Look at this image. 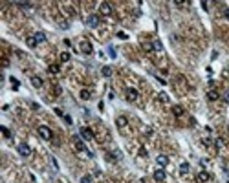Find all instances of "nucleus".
Listing matches in <instances>:
<instances>
[{"label": "nucleus", "mask_w": 229, "mask_h": 183, "mask_svg": "<svg viewBox=\"0 0 229 183\" xmlns=\"http://www.w3.org/2000/svg\"><path fill=\"white\" fill-rule=\"evenodd\" d=\"M79 50H81V53H84V55H92V53H94V46H92V42H88V40H81Z\"/></svg>", "instance_id": "1"}, {"label": "nucleus", "mask_w": 229, "mask_h": 183, "mask_svg": "<svg viewBox=\"0 0 229 183\" xmlns=\"http://www.w3.org/2000/svg\"><path fill=\"white\" fill-rule=\"evenodd\" d=\"M37 132H39V136H40L42 139H51V137H53V132L50 130L48 126H44V125H40V126L37 128Z\"/></svg>", "instance_id": "2"}, {"label": "nucleus", "mask_w": 229, "mask_h": 183, "mask_svg": "<svg viewBox=\"0 0 229 183\" xmlns=\"http://www.w3.org/2000/svg\"><path fill=\"white\" fill-rule=\"evenodd\" d=\"M73 147L79 150V152H88L86 150V145H84V139L79 137V136H73Z\"/></svg>", "instance_id": "3"}, {"label": "nucleus", "mask_w": 229, "mask_h": 183, "mask_svg": "<svg viewBox=\"0 0 229 183\" xmlns=\"http://www.w3.org/2000/svg\"><path fill=\"white\" fill-rule=\"evenodd\" d=\"M17 150H18V154L22 156V157H28V156L31 154V148H29V145H26V143H20V145L17 147Z\"/></svg>", "instance_id": "4"}, {"label": "nucleus", "mask_w": 229, "mask_h": 183, "mask_svg": "<svg viewBox=\"0 0 229 183\" xmlns=\"http://www.w3.org/2000/svg\"><path fill=\"white\" fill-rule=\"evenodd\" d=\"M86 26L97 28V26H99V17H97V15H88V17H86Z\"/></svg>", "instance_id": "5"}, {"label": "nucleus", "mask_w": 229, "mask_h": 183, "mask_svg": "<svg viewBox=\"0 0 229 183\" xmlns=\"http://www.w3.org/2000/svg\"><path fill=\"white\" fill-rule=\"evenodd\" d=\"M99 11H101L103 15H112V4H110V2H101Z\"/></svg>", "instance_id": "6"}, {"label": "nucleus", "mask_w": 229, "mask_h": 183, "mask_svg": "<svg viewBox=\"0 0 229 183\" xmlns=\"http://www.w3.org/2000/svg\"><path fill=\"white\" fill-rule=\"evenodd\" d=\"M79 132H81V137H83V139H86V141H90V139H94V132L90 130V128H84V126H83Z\"/></svg>", "instance_id": "7"}, {"label": "nucleus", "mask_w": 229, "mask_h": 183, "mask_svg": "<svg viewBox=\"0 0 229 183\" xmlns=\"http://www.w3.org/2000/svg\"><path fill=\"white\" fill-rule=\"evenodd\" d=\"M154 181L156 183H163V181H165V170H163V168H158L154 172Z\"/></svg>", "instance_id": "8"}, {"label": "nucleus", "mask_w": 229, "mask_h": 183, "mask_svg": "<svg viewBox=\"0 0 229 183\" xmlns=\"http://www.w3.org/2000/svg\"><path fill=\"white\" fill-rule=\"evenodd\" d=\"M138 90H134V88H128L127 90V101H130V103H134L136 99H138Z\"/></svg>", "instance_id": "9"}, {"label": "nucleus", "mask_w": 229, "mask_h": 183, "mask_svg": "<svg viewBox=\"0 0 229 183\" xmlns=\"http://www.w3.org/2000/svg\"><path fill=\"white\" fill-rule=\"evenodd\" d=\"M207 99H209V101H218V99H220V93H218L214 88H211L209 92H207Z\"/></svg>", "instance_id": "10"}, {"label": "nucleus", "mask_w": 229, "mask_h": 183, "mask_svg": "<svg viewBox=\"0 0 229 183\" xmlns=\"http://www.w3.org/2000/svg\"><path fill=\"white\" fill-rule=\"evenodd\" d=\"M31 84H33L35 88H42V86H44V81H42L39 75H33V77H31Z\"/></svg>", "instance_id": "11"}, {"label": "nucleus", "mask_w": 229, "mask_h": 183, "mask_svg": "<svg viewBox=\"0 0 229 183\" xmlns=\"http://www.w3.org/2000/svg\"><path fill=\"white\" fill-rule=\"evenodd\" d=\"M116 125H117L119 128H125V126L128 125V119H127V117H125V115H119V117H117V119H116Z\"/></svg>", "instance_id": "12"}, {"label": "nucleus", "mask_w": 229, "mask_h": 183, "mask_svg": "<svg viewBox=\"0 0 229 183\" xmlns=\"http://www.w3.org/2000/svg\"><path fill=\"white\" fill-rule=\"evenodd\" d=\"M156 161H158V165H159V167H167V165H169V157H167V156H163V154H159V156L156 157Z\"/></svg>", "instance_id": "13"}, {"label": "nucleus", "mask_w": 229, "mask_h": 183, "mask_svg": "<svg viewBox=\"0 0 229 183\" xmlns=\"http://www.w3.org/2000/svg\"><path fill=\"white\" fill-rule=\"evenodd\" d=\"M209 172H205V170H202L200 174H198V181H202V183H205V181H209Z\"/></svg>", "instance_id": "14"}, {"label": "nucleus", "mask_w": 229, "mask_h": 183, "mask_svg": "<svg viewBox=\"0 0 229 183\" xmlns=\"http://www.w3.org/2000/svg\"><path fill=\"white\" fill-rule=\"evenodd\" d=\"M33 37H35V40L39 42V44H40V42H44V40H46V35L42 33V31H37V33H35Z\"/></svg>", "instance_id": "15"}, {"label": "nucleus", "mask_w": 229, "mask_h": 183, "mask_svg": "<svg viewBox=\"0 0 229 183\" xmlns=\"http://www.w3.org/2000/svg\"><path fill=\"white\" fill-rule=\"evenodd\" d=\"M79 97H81L83 101H88V99L92 97V95H90V92H88V90H81V93H79Z\"/></svg>", "instance_id": "16"}, {"label": "nucleus", "mask_w": 229, "mask_h": 183, "mask_svg": "<svg viewBox=\"0 0 229 183\" xmlns=\"http://www.w3.org/2000/svg\"><path fill=\"white\" fill-rule=\"evenodd\" d=\"M172 114L176 117H180V115H183V108L181 106H172Z\"/></svg>", "instance_id": "17"}, {"label": "nucleus", "mask_w": 229, "mask_h": 183, "mask_svg": "<svg viewBox=\"0 0 229 183\" xmlns=\"http://www.w3.org/2000/svg\"><path fill=\"white\" fill-rule=\"evenodd\" d=\"M101 73L105 75V77H110V75H112V68H110V66H103Z\"/></svg>", "instance_id": "18"}, {"label": "nucleus", "mask_w": 229, "mask_h": 183, "mask_svg": "<svg viewBox=\"0 0 229 183\" xmlns=\"http://www.w3.org/2000/svg\"><path fill=\"white\" fill-rule=\"evenodd\" d=\"M26 42H28V46H29V48H35V46L39 44V42L35 40V37H28V40H26Z\"/></svg>", "instance_id": "19"}, {"label": "nucleus", "mask_w": 229, "mask_h": 183, "mask_svg": "<svg viewBox=\"0 0 229 183\" xmlns=\"http://www.w3.org/2000/svg\"><path fill=\"white\" fill-rule=\"evenodd\" d=\"M158 99H159L161 103H167V101H169V95H167L165 92H159V93H158Z\"/></svg>", "instance_id": "20"}, {"label": "nucleus", "mask_w": 229, "mask_h": 183, "mask_svg": "<svg viewBox=\"0 0 229 183\" xmlns=\"http://www.w3.org/2000/svg\"><path fill=\"white\" fill-rule=\"evenodd\" d=\"M50 71H51V73H53V75H57V73H59V71H61V68H59V66H57V64H50Z\"/></svg>", "instance_id": "21"}, {"label": "nucleus", "mask_w": 229, "mask_h": 183, "mask_svg": "<svg viewBox=\"0 0 229 183\" xmlns=\"http://www.w3.org/2000/svg\"><path fill=\"white\" fill-rule=\"evenodd\" d=\"M180 172H181V174H187V172H189V163H181L180 165Z\"/></svg>", "instance_id": "22"}, {"label": "nucleus", "mask_w": 229, "mask_h": 183, "mask_svg": "<svg viewBox=\"0 0 229 183\" xmlns=\"http://www.w3.org/2000/svg\"><path fill=\"white\" fill-rule=\"evenodd\" d=\"M152 48H154L156 51H161V50H163V46H161L159 40H154V42H152Z\"/></svg>", "instance_id": "23"}, {"label": "nucleus", "mask_w": 229, "mask_h": 183, "mask_svg": "<svg viewBox=\"0 0 229 183\" xmlns=\"http://www.w3.org/2000/svg\"><path fill=\"white\" fill-rule=\"evenodd\" d=\"M61 61H62V62H68V61H70V53H68V51H62V53H61Z\"/></svg>", "instance_id": "24"}, {"label": "nucleus", "mask_w": 229, "mask_h": 183, "mask_svg": "<svg viewBox=\"0 0 229 183\" xmlns=\"http://www.w3.org/2000/svg\"><path fill=\"white\" fill-rule=\"evenodd\" d=\"M15 6H20V7H24V9H28V7H33L29 2H15Z\"/></svg>", "instance_id": "25"}, {"label": "nucleus", "mask_w": 229, "mask_h": 183, "mask_svg": "<svg viewBox=\"0 0 229 183\" xmlns=\"http://www.w3.org/2000/svg\"><path fill=\"white\" fill-rule=\"evenodd\" d=\"M81 183H92V176H90V174L83 176V178H81Z\"/></svg>", "instance_id": "26"}, {"label": "nucleus", "mask_w": 229, "mask_h": 183, "mask_svg": "<svg viewBox=\"0 0 229 183\" xmlns=\"http://www.w3.org/2000/svg\"><path fill=\"white\" fill-rule=\"evenodd\" d=\"M0 130H2V134H4L6 137H11V132H9V130H7L6 126H2V128H0Z\"/></svg>", "instance_id": "27"}, {"label": "nucleus", "mask_w": 229, "mask_h": 183, "mask_svg": "<svg viewBox=\"0 0 229 183\" xmlns=\"http://www.w3.org/2000/svg\"><path fill=\"white\" fill-rule=\"evenodd\" d=\"M117 37L121 39V40H127V39H128V35L125 33V31H119V33H117Z\"/></svg>", "instance_id": "28"}, {"label": "nucleus", "mask_w": 229, "mask_h": 183, "mask_svg": "<svg viewBox=\"0 0 229 183\" xmlns=\"http://www.w3.org/2000/svg\"><path fill=\"white\" fill-rule=\"evenodd\" d=\"M139 156H141V157H145V156H147V150H145L143 147H141V148H139Z\"/></svg>", "instance_id": "29"}, {"label": "nucleus", "mask_w": 229, "mask_h": 183, "mask_svg": "<svg viewBox=\"0 0 229 183\" xmlns=\"http://www.w3.org/2000/svg\"><path fill=\"white\" fill-rule=\"evenodd\" d=\"M224 101H225V103H227V104H229V90H227V92H225V93H224Z\"/></svg>", "instance_id": "30"}, {"label": "nucleus", "mask_w": 229, "mask_h": 183, "mask_svg": "<svg viewBox=\"0 0 229 183\" xmlns=\"http://www.w3.org/2000/svg\"><path fill=\"white\" fill-rule=\"evenodd\" d=\"M64 121H66L68 125H72V117H70V115H64Z\"/></svg>", "instance_id": "31"}, {"label": "nucleus", "mask_w": 229, "mask_h": 183, "mask_svg": "<svg viewBox=\"0 0 229 183\" xmlns=\"http://www.w3.org/2000/svg\"><path fill=\"white\" fill-rule=\"evenodd\" d=\"M110 57H112V59H116V51H114V48H110Z\"/></svg>", "instance_id": "32"}, {"label": "nucleus", "mask_w": 229, "mask_h": 183, "mask_svg": "<svg viewBox=\"0 0 229 183\" xmlns=\"http://www.w3.org/2000/svg\"><path fill=\"white\" fill-rule=\"evenodd\" d=\"M225 17H227V18H229V11H225Z\"/></svg>", "instance_id": "33"}]
</instances>
